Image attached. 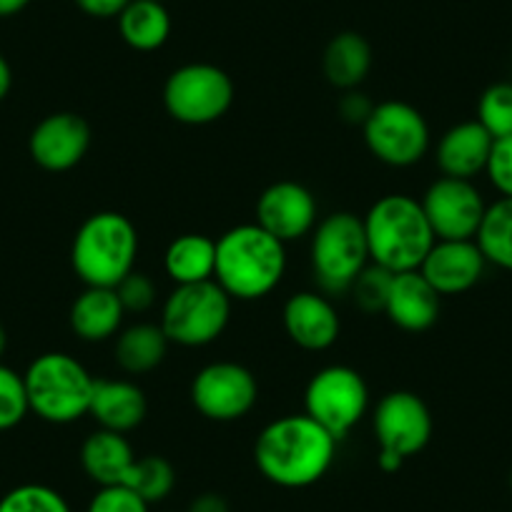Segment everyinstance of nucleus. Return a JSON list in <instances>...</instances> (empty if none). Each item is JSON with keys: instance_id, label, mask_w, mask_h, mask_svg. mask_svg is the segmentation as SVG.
Here are the masks:
<instances>
[{"instance_id": "7", "label": "nucleus", "mask_w": 512, "mask_h": 512, "mask_svg": "<svg viewBox=\"0 0 512 512\" xmlns=\"http://www.w3.org/2000/svg\"><path fill=\"white\" fill-rule=\"evenodd\" d=\"M234 299L211 279L181 284L161 307V329L179 347H206L224 334Z\"/></svg>"}, {"instance_id": "11", "label": "nucleus", "mask_w": 512, "mask_h": 512, "mask_svg": "<svg viewBox=\"0 0 512 512\" xmlns=\"http://www.w3.org/2000/svg\"><path fill=\"white\" fill-rule=\"evenodd\" d=\"M364 144L377 161L395 169L420 164L430 151V126L415 106L382 101L364 121Z\"/></svg>"}, {"instance_id": "3", "label": "nucleus", "mask_w": 512, "mask_h": 512, "mask_svg": "<svg viewBox=\"0 0 512 512\" xmlns=\"http://www.w3.org/2000/svg\"><path fill=\"white\" fill-rule=\"evenodd\" d=\"M369 262L387 272H415L435 246L437 236L427 221L422 201L407 194H387L364 216Z\"/></svg>"}, {"instance_id": "29", "label": "nucleus", "mask_w": 512, "mask_h": 512, "mask_svg": "<svg viewBox=\"0 0 512 512\" xmlns=\"http://www.w3.org/2000/svg\"><path fill=\"white\" fill-rule=\"evenodd\" d=\"M477 123L492 139L512 136V83H492L477 103Z\"/></svg>"}, {"instance_id": "12", "label": "nucleus", "mask_w": 512, "mask_h": 512, "mask_svg": "<svg viewBox=\"0 0 512 512\" xmlns=\"http://www.w3.org/2000/svg\"><path fill=\"white\" fill-rule=\"evenodd\" d=\"M259 400L256 377L236 362H211L191 382V402L211 422H236Z\"/></svg>"}, {"instance_id": "30", "label": "nucleus", "mask_w": 512, "mask_h": 512, "mask_svg": "<svg viewBox=\"0 0 512 512\" xmlns=\"http://www.w3.org/2000/svg\"><path fill=\"white\" fill-rule=\"evenodd\" d=\"M0 512H71V507L58 490L31 482L0 497Z\"/></svg>"}, {"instance_id": "38", "label": "nucleus", "mask_w": 512, "mask_h": 512, "mask_svg": "<svg viewBox=\"0 0 512 512\" xmlns=\"http://www.w3.org/2000/svg\"><path fill=\"white\" fill-rule=\"evenodd\" d=\"M189 512H229V502L216 492H204L191 502Z\"/></svg>"}, {"instance_id": "35", "label": "nucleus", "mask_w": 512, "mask_h": 512, "mask_svg": "<svg viewBox=\"0 0 512 512\" xmlns=\"http://www.w3.org/2000/svg\"><path fill=\"white\" fill-rule=\"evenodd\" d=\"M490 184L500 191L502 199H512V136L492 144L490 161L485 169Z\"/></svg>"}, {"instance_id": "37", "label": "nucleus", "mask_w": 512, "mask_h": 512, "mask_svg": "<svg viewBox=\"0 0 512 512\" xmlns=\"http://www.w3.org/2000/svg\"><path fill=\"white\" fill-rule=\"evenodd\" d=\"M128 3L131 0H76V6L91 18H118Z\"/></svg>"}, {"instance_id": "33", "label": "nucleus", "mask_w": 512, "mask_h": 512, "mask_svg": "<svg viewBox=\"0 0 512 512\" xmlns=\"http://www.w3.org/2000/svg\"><path fill=\"white\" fill-rule=\"evenodd\" d=\"M86 512H149V502L126 485L101 487L88 502Z\"/></svg>"}, {"instance_id": "27", "label": "nucleus", "mask_w": 512, "mask_h": 512, "mask_svg": "<svg viewBox=\"0 0 512 512\" xmlns=\"http://www.w3.org/2000/svg\"><path fill=\"white\" fill-rule=\"evenodd\" d=\"M475 241L487 264L512 272V199L487 206Z\"/></svg>"}, {"instance_id": "24", "label": "nucleus", "mask_w": 512, "mask_h": 512, "mask_svg": "<svg viewBox=\"0 0 512 512\" xmlns=\"http://www.w3.org/2000/svg\"><path fill=\"white\" fill-rule=\"evenodd\" d=\"M164 272L176 287L211 282L216 272V241L204 234H184L169 244Z\"/></svg>"}, {"instance_id": "1", "label": "nucleus", "mask_w": 512, "mask_h": 512, "mask_svg": "<svg viewBox=\"0 0 512 512\" xmlns=\"http://www.w3.org/2000/svg\"><path fill=\"white\" fill-rule=\"evenodd\" d=\"M337 457V440L309 415L269 422L254 442V462L272 485L309 487L322 480Z\"/></svg>"}, {"instance_id": "20", "label": "nucleus", "mask_w": 512, "mask_h": 512, "mask_svg": "<svg viewBox=\"0 0 512 512\" xmlns=\"http://www.w3.org/2000/svg\"><path fill=\"white\" fill-rule=\"evenodd\" d=\"M146 412H149V402H146L144 390L136 382L96 379L88 415L101 425V430L126 435L146 420Z\"/></svg>"}, {"instance_id": "19", "label": "nucleus", "mask_w": 512, "mask_h": 512, "mask_svg": "<svg viewBox=\"0 0 512 512\" xmlns=\"http://www.w3.org/2000/svg\"><path fill=\"white\" fill-rule=\"evenodd\" d=\"M492 144L495 139L477 121H462L452 126L437 144L435 159L442 176L472 181L487 169Z\"/></svg>"}, {"instance_id": "13", "label": "nucleus", "mask_w": 512, "mask_h": 512, "mask_svg": "<svg viewBox=\"0 0 512 512\" xmlns=\"http://www.w3.org/2000/svg\"><path fill=\"white\" fill-rule=\"evenodd\" d=\"M422 209L437 239L465 241L480 231L487 204L472 181L442 176L425 191Z\"/></svg>"}, {"instance_id": "16", "label": "nucleus", "mask_w": 512, "mask_h": 512, "mask_svg": "<svg viewBox=\"0 0 512 512\" xmlns=\"http://www.w3.org/2000/svg\"><path fill=\"white\" fill-rule=\"evenodd\" d=\"M485 264V256L475 239H437L430 254L425 256L420 272L440 297H455V294L470 292L480 282Z\"/></svg>"}, {"instance_id": "34", "label": "nucleus", "mask_w": 512, "mask_h": 512, "mask_svg": "<svg viewBox=\"0 0 512 512\" xmlns=\"http://www.w3.org/2000/svg\"><path fill=\"white\" fill-rule=\"evenodd\" d=\"M116 294L126 312L144 314L156 304V284L151 282V277L136 272V269L118 284Z\"/></svg>"}, {"instance_id": "9", "label": "nucleus", "mask_w": 512, "mask_h": 512, "mask_svg": "<svg viewBox=\"0 0 512 512\" xmlns=\"http://www.w3.org/2000/svg\"><path fill=\"white\" fill-rule=\"evenodd\" d=\"M367 407V382L357 369L344 364L319 369L304 390V415L322 425L337 442L362 422Z\"/></svg>"}, {"instance_id": "32", "label": "nucleus", "mask_w": 512, "mask_h": 512, "mask_svg": "<svg viewBox=\"0 0 512 512\" xmlns=\"http://www.w3.org/2000/svg\"><path fill=\"white\" fill-rule=\"evenodd\" d=\"M392 277H395V274L387 272V269L379 267V264H367V267L362 269V274L354 279L352 289H349L354 304L367 314L384 312L387 297H390Z\"/></svg>"}, {"instance_id": "31", "label": "nucleus", "mask_w": 512, "mask_h": 512, "mask_svg": "<svg viewBox=\"0 0 512 512\" xmlns=\"http://www.w3.org/2000/svg\"><path fill=\"white\" fill-rule=\"evenodd\" d=\"M31 412L26 395V379L0 364V432H8L21 425Z\"/></svg>"}, {"instance_id": "14", "label": "nucleus", "mask_w": 512, "mask_h": 512, "mask_svg": "<svg viewBox=\"0 0 512 512\" xmlns=\"http://www.w3.org/2000/svg\"><path fill=\"white\" fill-rule=\"evenodd\" d=\"M319 206L312 191L297 181H277L267 186L256 201V224L277 236L282 244L312 234Z\"/></svg>"}, {"instance_id": "26", "label": "nucleus", "mask_w": 512, "mask_h": 512, "mask_svg": "<svg viewBox=\"0 0 512 512\" xmlns=\"http://www.w3.org/2000/svg\"><path fill=\"white\" fill-rule=\"evenodd\" d=\"M169 344L161 324H134L118 334L116 362L126 374H149L164 362Z\"/></svg>"}, {"instance_id": "6", "label": "nucleus", "mask_w": 512, "mask_h": 512, "mask_svg": "<svg viewBox=\"0 0 512 512\" xmlns=\"http://www.w3.org/2000/svg\"><path fill=\"white\" fill-rule=\"evenodd\" d=\"M367 264L369 246L364 219L352 211H334L314 226L312 267L324 292H349Z\"/></svg>"}, {"instance_id": "28", "label": "nucleus", "mask_w": 512, "mask_h": 512, "mask_svg": "<svg viewBox=\"0 0 512 512\" xmlns=\"http://www.w3.org/2000/svg\"><path fill=\"white\" fill-rule=\"evenodd\" d=\"M123 485L131 487L136 495H141L151 505V502H161L171 495L176 485V470L166 457H136Z\"/></svg>"}, {"instance_id": "36", "label": "nucleus", "mask_w": 512, "mask_h": 512, "mask_svg": "<svg viewBox=\"0 0 512 512\" xmlns=\"http://www.w3.org/2000/svg\"><path fill=\"white\" fill-rule=\"evenodd\" d=\"M374 103L369 101L364 93H357V91H347V96L342 98V103H339V113H342V118L347 123H362L369 118V113H372Z\"/></svg>"}, {"instance_id": "39", "label": "nucleus", "mask_w": 512, "mask_h": 512, "mask_svg": "<svg viewBox=\"0 0 512 512\" xmlns=\"http://www.w3.org/2000/svg\"><path fill=\"white\" fill-rule=\"evenodd\" d=\"M11 86H13V73H11V66H8V61L3 56H0V101L11 93Z\"/></svg>"}, {"instance_id": "21", "label": "nucleus", "mask_w": 512, "mask_h": 512, "mask_svg": "<svg viewBox=\"0 0 512 512\" xmlns=\"http://www.w3.org/2000/svg\"><path fill=\"white\" fill-rule=\"evenodd\" d=\"M134 462V447L121 432L96 430L81 447L83 472L101 487L123 485Z\"/></svg>"}, {"instance_id": "4", "label": "nucleus", "mask_w": 512, "mask_h": 512, "mask_svg": "<svg viewBox=\"0 0 512 512\" xmlns=\"http://www.w3.org/2000/svg\"><path fill=\"white\" fill-rule=\"evenodd\" d=\"M139 231L118 211H98L76 231L71 264L86 287L116 289L136 269Z\"/></svg>"}, {"instance_id": "8", "label": "nucleus", "mask_w": 512, "mask_h": 512, "mask_svg": "<svg viewBox=\"0 0 512 512\" xmlns=\"http://www.w3.org/2000/svg\"><path fill=\"white\" fill-rule=\"evenodd\" d=\"M372 427L379 442V470L397 472L407 457L422 452L430 442V407L415 392L395 390L377 402Z\"/></svg>"}, {"instance_id": "22", "label": "nucleus", "mask_w": 512, "mask_h": 512, "mask_svg": "<svg viewBox=\"0 0 512 512\" xmlns=\"http://www.w3.org/2000/svg\"><path fill=\"white\" fill-rule=\"evenodd\" d=\"M123 309L116 289L86 287L71 307V329L83 342H106L121 332Z\"/></svg>"}, {"instance_id": "2", "label": "nucleus", "mask_w": 512, "mask_h": 512, "mask_svg": "<svg viewBox=\"0 0 512 512\" xmlns=\"http://www.w3.org/2000/svg\"><path fill=\"white\" fill-rule=\"evenodd\" d=\"M287 272V249L256 224H239L216 241L214 282L239 302L272 294Z\"/></svg>"}, {"instance_id": "40", "label": "nucleus", "mask_w": 512, "mask_h": 512, "mask_svg": "<svg viewBox=\"0 0 512 512\" xmlns=\"http://www.w3.org/2000/svg\"><path fill=\"white\" fill-rule=\"evenodd\" d=\"M31 0H0V18L18 16L21 11H26Z\"/></svg>"}, {"instance_id": "23", "label": "nucleus", "mask_w": 512, "mask_h": 512, "mask_svg": "<svg viewBox=\"0 0 512 512\" xmlns=\"http://www.w3.org/2000/svg\"><path fill=\"white\" fill-rule=\"evenodd\" d=\"M322 68L334 88L354 91L372 71V46L354 31L339 33L324 48Z\"/></svg>"}, {"instance_id": "18", "label": "nucleus", "mask_w": 512, "mask_h": 512, "mask_svg": "<svg viewBox=\"0 0 512 512\" xmlns=\"http://www.w3.org/2000/svg\"><path fill=\"white\" fill-rule=\"evenodd\" d=\"M440 294L422 277L420 269L400 272L392 277L390 297L384 314L405 332H427L440 317Z\"/></svg>"}, {"instance_id": "41", "label": "nucleus", "mask_w": 512, "mask_h": 512, "mask_svg": "<svg viewBox=\"0 0 512 512\" xmlns=\"http://www.w3.org/2000/svg\"><path fill=\"white\" fill-rule=\"evenodd\" d=\"M6 344H8V337H6V329L0 327V357H3V352H6Z\"/></svg>"}, {"instance_id": "5", "label": "nucleus", "mask_w": 512, "mask_h": 512, "mask_svg": "<svg viewBox=\"0 0 512 512\" xmlns=\"http://www.w3.org/2000/svg\"><path fill=\"white\" fill-rule=\"evenodd\" d=\"M28 407L51 425H71L91 412L93 387L86 367L66 352H46L31 362L23 374Z\"/></svg>"}, {"instance_id": "10", "label": "nucleus", "mask_w": 512, "mask_h": 512, "mask_svg": "<svg viewBox=\"0 0 512 512\" xmlns=\"http://www.w3.org/2000/svg\"><path fill=\"white\" fill-rule=\"evenodd\" d=\"M234 103V81L214 63H186L164 86V106L174 121L206 126L219 121Z\"/></svg>"}, {"instance_id": "25", "label": "nucleus", "mask_w": 512, "mask_h": 512, "mask_svg": "<svg viewBox=\"0 0 512 512\" xmlns=\"http://www.w3.org/2000/svg\"><path fill=\"white\" fill-rule=\"evenodd\" d=\"M118 31L134 51H159L171 36V16L159 0H131L118 16Z\"/></svg>"}, {"instance_id": "15", "label": "nucleus", "mask_w": 512, "mask_h": 512, "mask_svg": "<svg viewBox=\"0 0 512 512\" xmlns=\"http://www.w3.org/2000/svg\"><path fill=\"white\" fill-rule=\"evenodd\" d=\"M91 149V126L71 111H58L43 118L28 139V151L41 169L63 174L83 161Z\"/></svg>"}, {"instance_id": "17", "label": "nucleus", "mask_w": 512, "mask_h": 512, "mask_svg": "<svg viewBox=\"0 0 512 512\" xmlns=\"http://www.w3.org/2000/svg\"><path fill=\"white\" fill-rule=\"evenodd\" d=\"M284 329L297 347L307 352H324L332 347L342 332V322L324 294L297 292L284 304Z\"/></svg>"}]
</instances>
